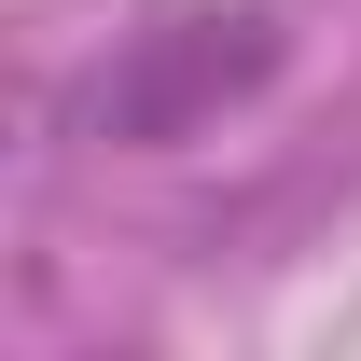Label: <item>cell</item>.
Masks as SVG:
<instances>
[{
    "label": "cell",
    "mask_w": 361,
    "mask_h": 361,
    "mask_svg": "<svg viewBox=\"0 0 361 361\" xmlns=\"http://www.w3.org/2000/svg\"><path fill=\"white\" fill-rule=\"evenodd\" d=\"M264 56H278V42L250 28V14H209V28H153V56H139L126 84H97V126H111V139H180L209 97H236V84H250Z\"/></svg>",
    "instance_id": "1"
}]
</instances>
